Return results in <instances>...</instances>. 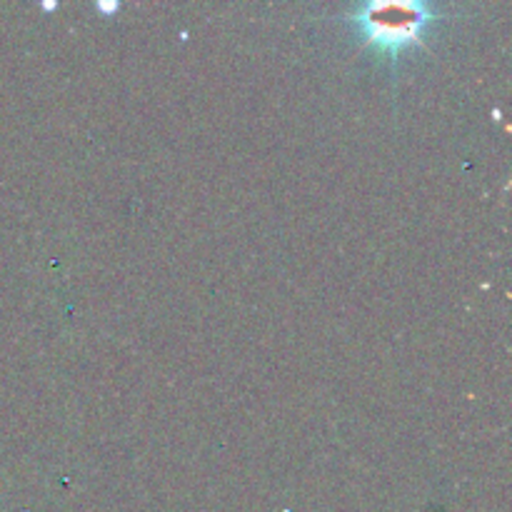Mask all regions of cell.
<instances>
[{
    "label": "cell",
    "mask_w": 512,
    "mask_h": 512,
    "mask_svg": "<svg viewBox=\"0 0 512 512\" xmlns=\"http://www.w3.org/2000/svg\"><path fill=\"white\" fill-rule=\"evenodd\" d=\"M433 15L423 3H368L355 10L353 23L365 43L385 58H398L400 50L420 43Z\"/></svg>",
    "instance_id": "6da1fadb"
}]
</instances>
